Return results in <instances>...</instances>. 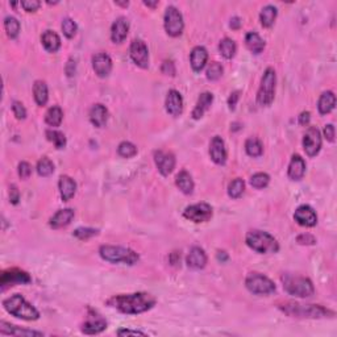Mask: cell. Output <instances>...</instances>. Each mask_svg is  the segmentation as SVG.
<instances>
[{
	"label": "cell",
	"instance_id": "6da1fadb",
	"mask_svg": "<svg viewBox=\"0 0 337 337\" xmlns=\"http://www.w3.org/2000/svg\"><path fill=\"white\" fill-rule=\"evenodd\" d=\"M155 302L157 301L154 296L148 292H136V294L116 295L108 299L107 304L127 315H137L153 308Z\"/></svg>",
	"mask_w": 337,
	"mask_h": 337
},
{
	"label": "cell",
	"instance_id": "7a4b0ae2",
	"mask_svg": "<svg viewBox=\"0 0 337 337\" xmlns=\"http://www.w3.org/2000/svg\"><path fill=\"white\" fill-rule=\"evenodd\" d=\"M3 307L6 311L15 318L24 320H37L39 318V312L36 310V307L32 306L25 301L24 296L20 294H15L9 298L4 299Z\"/></svg>",
	"mask_w": 337,
	"mask_h": 337
},
{
	"label": "cell",
	"instance_id": "3957f363",
	"mask_svg": "<svg viewBox=\"0 0 337 337\" xmlns=\"http://www.w3.org/2000/svg\"><path fill=\"white\" fill-rule=\"evenodd\" d=\"M246 245L254 252L261 253V254H267V253H276L280 250V244L278 241L271 236L270 233L264 231H254L248 232L245 237Z\"/></svg>",
	"mask_w": 337,
	"mask_h": 337
},
{
	"label": "cell",
	"instance_id": "277c9868",
	"mask_svg": "<svg viewBox=\"0 0 337 337\" xmlns=\"http://www.w3.org/2000/svg\"><path fill=\"white\" fill-rule=\"evenodd\" d=\"M282 283L283 289L287 294L299 296V298H308L315 292L312 282L306 276L285 274V275H282Z\"/></svg>",
	"mask_w": 337,
	"mask_h": 337
},
{
	"label": "cell",
	"instance_id": "5b68a950",
	"mask_svg": "<svg viewBox=\"0 0 337 337\" xmlns=\"http://www.w3.org/2000/svg\"><path fill=\"white\" fill-rule=\"evenodd\" d=\"M99 254L102 259L111 264H125L134 265L138 261V254L132 249L123 248V246L103 245L99 249Z\"/></svg>",
	"mask_w": 337,
	"mask_h": 337
},
{
	"label": "cell",
	"instance_id": "8992f818",
	"mask_svg": "<svg viewBox=\"0 0 337 337\" xmlns=\"http://www.w3.org/2000/svg\"><path fill=\"white\" fill-rule=\"evenodd\" d=\"M282 311L290 316H296V318H324L328 313H333L331 311L325 310L322 306H315V304H301L289 302L281 306Z\"/></svg>",
	"mask_w": 337,
	"mask_h": 337
},
{
	"label": "cell",
	"instance_id": "52a82bcc",
	"mask_svg": "<svg viewBox=\"0 0 337 337\" xmlns=\"http://www.w3.org/2000/svg\"><path fill=\"white\" fill-rule=\"evenodd\" d=\"M276 75L273 67H267L261 79V86L257 92V102L260 106H270L275 96Z\"/></svg>",
	"mask_w": 337,
	"mask_h": 337
},
{
	"label": "cell",
	"instance_id": "ba28073f",
	"mask_svg": "<svg viewBox=\"0 0 337 337\" xmlns=\"http://www.w3.org/2000/svg\"><path fill=\"white\" fill-rule=\"evenodd\" d=\"M246 289L255 295H269L275 291V285L270 278L260 273H250L245 280Z\"/></svg>",
	"mask_w": 337,
	"mask_h": 337
},
{
	"label": "cell",
	"instance_id": "9c48e42d",
	"mask_svg": "<svg viewBox=\"0 0 337 337\" xmlns=\"http://www.w3.org/2000/svg\"><path fill=\"white\" fill-rule=\"evenodd\" d=\"M185 23L182 13L173 6H169L165 12V29L166 33L171 37H178L182 34Z\"/></svg>",
	"mask_w": 337,
	"mask_h": 337
},
{
	"label": "cell",
	"instance_id": "30bf717a",
	"mask_svg": "<svg viewBox=\"0 0 337 337\" xmlns=\"http://www.w3.org/2000/svg\"><path fill=\"white\" fill-rule=\"evenodd\" d=\"M183 216L190 222L206 223L212 217V207L207 203H196L186 207Z\"/></svg>",
	"mask_w": 337,
	"mask_h": 337
},
{
	"label": "cell",
	"instance_id": "8fae6325",
	"mask_svg": "<svg viewBox=\"0 0 337 337\" xmlns=\"http://www.w3.org/2000/svg\"><path fill=\"white\" fill-rule=\"evenodd\" d=\"M31 281V275L27 271L13 267V269H8V270L3 271V274L0 276V286H2V289L6 290L7 287H11V286L27 285Z\"/></svg>",
	"mask_w": 337,
	"mask_h": 337
},
{
	"label": "cell",
	"instance_id": "7c38bea8",
	"mask_svg": "<svg viewBox=\"0 0 337 337\" xmlns=\"http://www.w3.org/2000/svg\"><path fill=\"white\" fill-rule=\"evenodd\" d=\"M303 148L307 155L315 157L322 149V134L319 129L315 127H311L307 129L306 134L303 137Z\"/></svg>",
	"mask_w": 337,
	"mask_h": 337
},
{
	"label": "cell",
	"instance_id": "4fadbf2b",
	"mask_svg": "<svg viewBox=\"0 0 337 337\" xmlns=\"http://www.w3.org/2000/svg\"><path fill=\"white\" fill-rule=\"evenodd\" d=\"M129 54L134 64L141 69L149 66V50L143 39H133L129 49Z\"/></svg>",
	"mask_w": 337,
	"mask_h": 337
},
{
	"label": "cell",
	"instance_id": "5bb4252c",
	"mask_svg": "<svg viewBox=\"0 0 337 337\" xmlns=\"http://www.w3.org/2000/svg\"><path fill=\"white\" fill-rule=\"evenodd\" d=\"M107 328V322L102 315L94 310H88V316L86 323L82 327V332L86 334H96L103 332Z\"/></svg>",
	"mask_w": 337,
	"mask_h": 337
},
{
	"label": "cell",
	"instance_id": "9a60e30c",
	"mask_svg": "<svg viewBox=\"0 0 337 337\" xmlns=\"http://www.w3.org/2000/svg\"><path fill=\"white\" fill-rule=\"evenodd\" d=\"M154 162L158 167V171L162 175H169L175 167V157L173 153L164 152V150H155L154 152Z\"/></svg>",
	"mask_w": 337,
	"mask_h": 337
},
{
	"label": "cell",
	"instance_id": "2e32d148",
	"mask_svg": "<svg viewBox=\"0 0 337 337\" xmlns=\"http://www.w3.org/2000/svg\"><path fill=\"white\" fill-rule=\"evenodd\" d=\"M92 69L102 78L108 76L112 70V60L107 53H97L92 57Z\"/></svg>",
	"mask_w": 337,
	"mask_h": 337
},
{
	"label": "cell",
	"instance_id": "e0dca14e",
	"mask_svg": "<svg viewBox=\"0 0 337 337\" xmlns=\"http://www.w3.org/2000/svg\"><path fill=\"white\" fill-rule=\"evenodd\" d=\"M295 222L302 227H313L318 223V215L310 206H301L294 213Z\"/></svg>",
	"mask_w": 337,
	"mask_h": 337
},
{
	"label": "cell",
	"instance_id": "ac0fdd59",
	"mask_svg": "<svg viewBox=\"0 0 337 337\" xmlns=\"http://www.w3.org/2000/svg\"><path fill=\"white\" fill-rule=\"evenodd\" d=\"M210 155L215 164L224 165L227 161V149L225 144L220 136H215L210 144Z\"/></svg>",
	"mask_w": 337,
	"mask_h": 337
},
{
	"label": "cell",
	"instance_id": "d6986e66",
	"mask_svg": "<svg viewBox=\"0 0 337 337\" xmlns=\"http://www.w3.org/2000/svg\"><path fill=\"white\" fill-rule=\"evenodd\" d=\"M165 106H166V111L169 115L174 116V117L180 116L183 111L182 95L176 91V90H170V91L167 92Z\"/></svg>",
	"mask_w": 337,
	"mask_h": 337
},
{
	"label": "cell",
	"instance_id": "ffe728a7",
	"mask_svg": "<svg viewBox=\"0 0 337 337\" xmlns=\"http://www.w3.org/2000/svg\"><path fill=\"white\" fill-rule=\"evenodd\" d=\"M129 31V22L125 17L116 18L111 28V38L115 44H122L128 36Z\"/></svg>",
	"mask_w": 337,
	"mask_h": 337
},
{
	"label": "cell",
	"instance_id": "44dd1931",
	"mask_svg": "<svg viewBox=\"0 0 337 337\" xmlns=\"http://www.w3.org/2000/svg\"><path fill=\"white\" fill-rule=\"evenodd\" d=\"M207 60H208V53H207L206 48L203 46H195L192 49L191 54H190V62H191L192 70L199 73L204 69L207 64Z\"/></svg>",
	"mask_w": 337,
	"mask_h": 337
},
{
	"label": "cell",
	"instance_id": "7402d4cb",
	"mask_svg": "<svg viewBox=\"0 0 337 337\" xmlns=\"http://www.w3.org/2000/svg\"><path fill=\"white\" fill-rule=\"evenodd\" d=\"M207 264V254L202 248L199 246H194L191 248L190 253L187 255V265L188 267L195 269V270H199V269H203Z\"/></svg>",
	"mask_w": 337,
	"mask_h": 337
},
{
	"label": "cell",
	"instance_id": "603a6c76",
	"mask_svg": "<svg viewBox=\"0 0 337 337\" xmlns=\"http://www.w3.org/2000/svg\"><path fill=\"white\" fill-rule=\"evenodd\" d=\"M306 173V162L299 154L292 155L289 165V178L292 181H301Z\"/></svg>",
	"mask_w": 337,
	"mask_h": 337
},
{
	"label": "cell",
	"instance_id": "cb8c5ba5",
	"mask_svg": "<svg viewBox=\"0 0 337 337\" xmlns=\"http://www.w3.org/2000/svg\"><path fill=\"white\" fill-rule=\"evenodd\" d=\"M58 187H60V192H61V197L64 202L70 201L71 197L75 195L76 191V183L73 178L69 175H62L58 182Z\"/></svg>",
	"mask_w": 337,
	"mask_h": 337
},
{
	"label": "cell",
	"instance_id": "d4e9b609",
	"mask_svg": "<svg viewBox=\"0 0 337 337\" xmlns=\"http://www.w3.org/2000/svg\"><path fill=\"white\" fill-rule=\"evenodd\" d=\"M74 219V211L71 208H65V210H60L54 216H53L49 224L54 229H60L66 225L70 224Z\"/></svg>",
	"mask_w": 337,
	"mask_h": 337
},
{
	"label": "cell",
	"instance_id": "484cf974",
	"mask_svg": "<svg viewBox=\"0 0 337 337\" xmlns=\"http://www.w3.org/2000/svg\"><path fill=\"white\" fill-rule=\"evenodd\" d=\"M213 102V95L211 92H203L201 94L199 99L196 102V106H195L194 111H192V118L195 120H199V118L203 117L204 112L210 110L211 104Z\"/></svg>",
	"mask_w": 337,
	"mask_h": 337
},
{
	"label": "cell",
	"instance_id": "4316f807",
	"mask_svg": "<svg viewBox=\"0 0 337 337\" xmlns=\"http://www.w3.org/2000/svg\"><path fill=\"white\" fill-rule=\"evenodd\" d=\"M90 120L92 124L97 128H102L106 125L108 120V111L103 104H95L90 110Z\"/></svg>",
	"mask_w": 337,
	"mask_h": 337
},
{
	"label": "cell",
	"instance_id": "83f0119b",
	"mask_svg": "<svg viewBox=\"0 0 337 337\" xmlns=\"http://www.w3.org/2000/svg\"><path fill=\"white\" fill-rule=\"evenodd\" d=\"M41 41H43L44 48H45L49 53H55L58 49L61 48V38L53 31L44 32L43 37H41Z\"/></svg>",
	"mask_w": 337,
	"mask_h": 337
},
{
	"label": "cell",
	"instance_id": "f1b7e54d",
	"mask_svg": "<svg viewBox=\"0 0 337 337\" xmlns=\"http://www.w3.org/2000/svg\"><path fill=\"white\" fill-rule=\"evenodd\" d=\"M245 44L246 48L249 49L252 53H254V54H260V53L264 52L265 41L260 37V34L255 33V32H249V33L246 34Z\"/></svg>",
	"mask_w": 337,
	"mask_h": 337
},
{
	"label": "cell",
	"instance_id": "f546056e",
	"mask_svg": "<svg viewBox=\"0 0 337 337\" xmlns=\"http://www.w3.org/2000/svg\"><path fill=\"white\" fill-rule=\"evenodd\" d=\"M336 106V96L332 91H325L323 92L322 96L319 99V103H318V108H319V112L322 115H327V113L331 112L332 110Z\"/></svg>",
	"mask_w": 337,
	"mask_h": 337
},
{
	"label": "cell",
	"instance_id": "4dcf8cb0",
	"mask_svg": "<svg viewBox=\"0 0 337 337\" xmlns=\"http://www.w3.org/2000/svg\"><path fill=\"white\" fill-rule=\"evenodd\" d=\"M175 183L183 194L190 195L192 194V191H194V181H192L191 175H190L186 170L181 171V173L176 175Z\"/></svg>",
	"mask_w": 337,
	"mask_h": 337
},
{
	"label": "cell",
	"instance_id": "1f68e13d",
	"mask_svg": "<svg viewBox=\"0 0 337 337\" xmlns=\"http://www.w3.org/2000/svg\"><path fill=\"white\" fill-rule=\"evenodd\" d=\"M0 332H2V334H13V336H43L41 332L20 329L18 327H16V325H11L6 322H2Z\"/></svg>",
	"mask_w": 337,
	"mask_h": 337
},
{
	"label": "cell",
	"instance_id": "d6a6232c",
	"mask_svg": "<svg viewBox=\"0 0 337 337\" xmlns=\"http://www.w3.org/2000/svg\"><path fill=\"white\" fill-rule=\"evenodd\" d=\"M33 95L34 101L38 106H45L48 103V86L44 81H36L33 85Z\"/></svg>",
	"mask_w": 337,
	"mask_h": 337
},
{
	"label": "cell",
	"instance_id": "836d02e7",
	"mask_svg": "<svg viewBox=\"0 0 337 337\" xmlns=\"http://www.w3.org/2000/svg\"><path fill=\"white\" fill-rule=\"evenodd\" d=\"M62 118H64V112H62L61 107L58 106L50 107L45 115L46 124L50 125V127H60Z\"/></svg>",
	"mask_w": 337,
	"mask_h": 337
},
{
	"label": "cell",
	"instance_id": "e575fe53",
	"mask_svg": "<svg viewBox=\"0 0 337 337\" xmlns=\"http://www.w3.org/2000/svg\"><path fill=\"white\" fill-rule=\"evenodd\" d=\"M276 8L274 6H266L262 8L261 13H260V22H261L262 27L270 28L274 24L276 18Z\"/></svg>",
	"mask_w": 337,
	"mask_h": 337
},
{
	"label": "cell",
	"instance_id": "d590c367",
	"mask_svg": "<svg viewBox=\"0 0 337 337\" xmlns=\"http://www.w3.org/2000/svg\"><path fill=\"white\" fill-rule=\"evenodd\" d=\"M245 150L250 157H260L264 153V146H262L261 141L255 137H250L245 143Z\"/></svg>",
	"mask_w": 337,
	"mask_h": 337
},
{
	"label": "cell",
	"instance_id": "8d00e7d4",
	"mask_svg": "<svg viewBox=\"0 0 337 337\" xmlns=\"http://www.w3.org/2000/svg\"><path fill=\"white\" fill-rule=\"evenodd\" d=\"M219 50L220 53H222L223 57L227 58V60H231V58H233L234 54H236V50H237L236 43L231 38L222 39L219 44Z\"/></svg>",
	"mask_w": 337,
	"mask_h": 337
},
{
	"label": "cell",
	"instance_id": "74e56055",
	"mask_svg": "<svg viewBox=\"0 0 337 337\" xmlns=\"http://www.w3.org/2000/svg\"><path fill=\"white\" fill-rule=\"evenodd\" d=\"M4 29H6L9 38H16L20 33V23L13 16H7L4 18Z\"/></svg>",
	"mask_w": 337,
	"mask_h": 337
},
{
	"label": "cell",
	"instance_id": "f35d334b",
	"mask_svg": "<svg viewBox=\"0 0 337 337\" xmlns=\"http://www.w3.org/2000/svg\"><path fill=\"white\" fill-rule=\"evenodd\" d=\"M244 190H245V182L241 178H236L228 186V195L233 199H237L243 195Z\"/></svg>",
	"mask_w": 337,
	"mask_h": 337
},
{
	"label": "cell",
	"instance_id": "ab89813d",
	"mask_svg": "<svg viewBox=\"0 0 337 337\" xmlns=\"http://www.w3.org/2000/svg\"><path fill=\"white\" fill-rule=\"evenodd\" d=\"M46 137H48L49 141H52L54 144L57 149H64L65 145H66V137L62 132L49 129V131H46Z\"/></svg>",
	"mask_w": 337,
	"mask_h": 337
},
{
	"label": "cell",
	"instance_id": "60d3db41",
	"mask_svg": "<svg viewBox=\"0 0 337 337\" xmlns=\"http://www.w3.org/2000/svg\"><path fill=\"white\" fill-rule=\"evenodd\" d=\"M53 171H54V165L48 157H43L37 162V173H38V175L49 176L52 175Z\"/></svg>",
	"mask_w": 337,
	"mask_h": 337
},
{
	"label": "cell",
	"instance_id": "b9f144b4",
	"mask_svg": "<svg viewBox=\"0 0 337 337\" xmlns=\"http://www.w3.org/2000/svg\"><path fill=\"white\" fill-rule=\"evenodd\" d=\"M117 153L124 158H131L137 154V148L129 141H123L117 148Z\"/></svg>",
	"mask_w": 337,
	"mask_h": 337
},
{
	"label": "cell",
	"instance_id": "7bdbcfd3",
	"mask_svg": "<svg viewBox=\"0 0 337 337\" xmlns=\"http://www.w3.org/2000/svg\"><path fill=\"white\" fill-rule=\"evenodd\" d=\"M269 182H270V176L267 175L266 173H257L250 178V185L254 188H259V190L266 187Z\"/></svg>",
	"mask_w": 337,
	"mask_h": 337
},
{
	"label": "cell",
	"instance_id": "ee69618b",
	"mask_svg": "<svg viewBox=\"0 0 337 337\" xmlns=\"http://www.w3.org/2000/svg\"><path fill=\"white\" fill-rule=\"evenodd\" d=\"M61 28H62V32H64V34L67 37V38H73L76 33V29H78L75 22H74L73 18H70V17L64 18Z\"/></svg>",
	"mask_w": 337,
	"mask_h": 337
},
{
	"label": "cell",
	"instance_id": "f6af8a7d",
	"mask_svg": "<svg viewBox=\"0 0 337 337\" xmlns=\"http://www.w3.org/2000/svg\"><path fill=\"white\" fill-rule=\"evenodd\" d=\"M206 74L210 81H217L223 75V66L219 62H211Z\"/></svg>",
	"mask_w": 337,
	"mask_h": 337
},
{
	"label": "cell",
	"instance_id": "bcb514c9",
	"mask_svg": "<svg viewBox=\"0 0 337 337\" xmlns=\"http://www.w3.org/2000/svg\"><path fill=\"white\" fill-rule=\"evenodd\" d=\"M97 229H92V228H78L74 231V236L79 240H88L91 237L96 236Z\"/></svg>",
	"mask_w": 337,
	"mask_h": 337
},
{
	"label": "cell",
	"instance_id": "7dc6e473",
	"mask_svg": "<svg viewBox=\"0 0 337 337\" xmlns=\"http://www.w3.org/2000/svg\"><path fill=\"white\" fill-rule=\"evenodd\" d=\"M32 174V166L28 162L23 161L18 164V175L22 176V180H28Z\"/></svg>",
	"mask_w": 337,
	"mask_h": 337
},
{
	"label": "cell",
	"instance_id": "c3c4849f",
	"mask_svg": "<svg viewBox=\"0 0 337 337\" xmlns=\"http://www.w3.org/2000/svg\"><path fill=\"white\" fill-rule=\"evenodd\" d=\"M12 111L18 120H23V118L27 117V110H25V107L23 106V103H20V102H13Z\"/></svg>",
	"mask_w": 337,
	"mask_h": 337
},
{
	"label": "cell",
	"instance_id": "681fc988",
	"mask_svg": "<svg viewBox=\"0 0 337 337\" xmlns=\"http://www.w3.org/2000/svg\"><path fill=\"white\" fill-rule=\"evenodd\" d=\"M20 6L27 11V12H34L39 8L41 3L37 0H25V2H20Z\"/></svg>",
	"mask_w": 337,
	"mask_h": 337
},
{
	"label": "cell",
	"instance_id": "f907efd6",
	"mask_svg": "<svg viewBox=\"0 0 337 337\" xmlns=\"http://www.w3.org/2000/svg\"><path fill=\"white\" fill-rule=\"evenodd\" d=\"M296 241H298L299 244H302V245H313V244L316 243L315 237L310 233L299 234L298 239H296Z\"/></svg>",
	"mask_w": 337,
	"mask_h": 337
},
{
	"label": "cell",
	"instance_id": "816d5d0a",
	"mask_svg": "<svg viewBox=\"0 0 337 337\" xmlns=\"http://www.w3.org/2000/svg\"><path fill=\"white\" fill-rule=\"evenodd\" d=\"M161 71L166 75L174 76L175 75V66H174L173 61H164L161 66Z\"/></svg>",
	"mask_w": 337,
	"mask_h": 337
},
{
	"label": "cell",
	"instance_id": "f5cc1de1",
	"mask_svg": "<svg viewBox=\"0 0 337 337\" xmlns=\"http://www.w3.org/2000/svg\"><path fill=\"white\" fill-rule=\"evenodd\" d=\"M9 197H11V202L13 204H17L18 201H20V192H18L17 187L15 185L9 187Z\"/></svg>",
	"mask_w": 337,
	"mask_h": 337
},
{
	"label": "cell",
	"instance_id": "db71d44e",
	"mask_svg": "<svg viewBox=\"0 0 337 337\" xmlns=\"http://www.w3.org/2000/svg\"><path fill=\"white\" fill-rule=\"evenodd\" d=\"M239 99H240V92L239 91L232 92L231 96L228 97V106H229L231 110H234V108H236V104L237 102H239Z\"/></svg>",
	"mask_w": 337,
	"mask_h": 337
},
{
	"label": "cell",
	"instance_id": "11a10c76",
	"mask_svg": "<svg viewBox=\"0 0 337 337\" xmlns=\"http://www.w3.org/2000/svg\"><path fill=\"white\" fill-rule=\"evenodd\" d=\"M324 136H325V138H327V140L328 141H334V127L332 124H328V125H325V128H324Z\"/></svg>",
	"mask_w": 337,
	"mask_h": 337
},
{
	"label": "cell",
	"instance_id": "9f6ffc18",
	"mask_svg": "<svg viewBox=\"0 0 337 337\" xmlns=\"http://www.w3.org/2000/svg\"><path fill=\"white\" fill-rule=\"evenodd\" d=\"M117 334L118 336H123V334H133V336H137V334H140V336H145V333L141 331H131V329H120V331H117Z\"/></svg>",
	"mask_w": 337,
	"mask_h": 337
},
{
	"label": "cell",
	"instance_id": "6f0895ef",
	"mask_svg": "<svg viewBox=\"0 0 337 337\" xmlns=\"http://www.w3.org/2000/svg\"><path fill=\"white\" fill-rule=\"evenodd\" d=\"M310 118H311L310 112H302L301 116H299V124L307 125L308 123H310Z\"/></svg>",
	"mask_w": 337,
	"mask_h": 337
},
{
	"label": "cell",
	"instance_id": "680465c9",
	"mask_svg": "<svg viewBox=\"0 0 337 337\" xmlns=\"http://www.w3.org/2000/svg\"><path fill=\"white\" fill-rule=\"evenodd\" d=\"M240 25H241L240 18H239V17L232 18V20H231V28H233V29H239V28H240Z\"/></svg>",
	"mask_w": 337,
	"mask_h": 337
},
{
	"label": "cell",
	"instance_id": "91938a15",
	"mask_svg": "<svg viewBox=\"0 0 337 337\" xmlns=\"http://www.w3.org/2000/svg\"><path fill=\"white\" fill-rule=\"evenodd\" d=\"M217 259H219V261H227L228 255L225 254V252H219V254H217Z\"/></svg>",
	"mask_w": 337,
	"mask_h": 337
},
{
	"label": "cell",
	"instance_id": "94428289",
	"mask_svg": "<svg viewBox=\"0 0 337 337\" xmlns=\"http://www.w3.org/2000/svg\"><path fill=\"white\" fill-rule=\"evenodd\" d=\"M144 4L148 7H152V8H154V7L158 4V2H154V3H150V2H144Z\"/></svg>",
	"mask_w": 337,
	"mask_h": 337
}]
</instances>
